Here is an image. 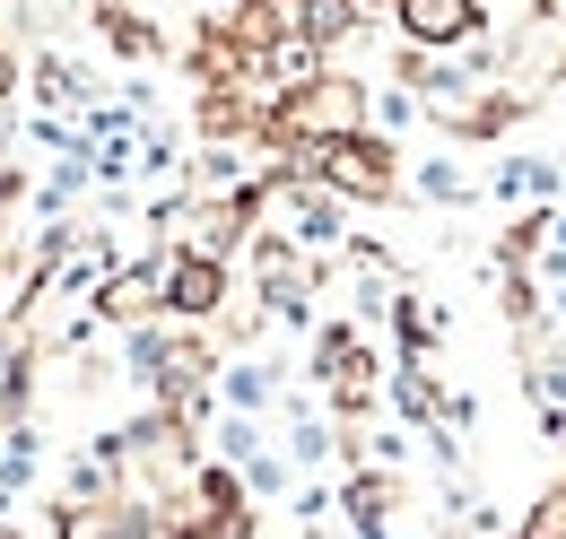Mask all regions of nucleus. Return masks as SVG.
Instances as JSON below:
<instances>
[{
  "label": "nucleus",
  "instance_id": "15",
  "mask_svg": "<svg viewBox=\"0 0 566 539\" xmlns=\"http://www.w3.org/2000/svg\"><path fill=\"white\" fill-rule=\"evenodd\" d=\"M235 471H244V496H287V462H280V453H262V444H253Z\"/></svg>",
  "mask_w": 566,
  "mask_h": 539
},
{
  "label": "nucleus",
  "instance_id": "4",
  "mask_svg": "<svg viewBox=\"0 0 566 539\" xmlns=\"http://www.w3.org/2000/svg\"><path fill=\"white\" fill-rule=\"evenodd\" d=\"M384 9H392V27H401L410 53H471L480 27H489L480 0H384Z\"/></svg>",
  "mask_w": 566,
  "mask_h": 539
},
{
  "label": "nucleus",
  "instance_id": "5",
  "mask_svg": "<svg viewBox=\"0 0 566 539\" xmlns=\"http://www.w3.org/2000/svg\"><path fill=\"white\" fill-rule=\"evenodd\" d=\"M87 314L96 323H157V262H123V270H105L96 287H87Z\"/></svg>",
  "mask_w": 566,
  "mask_h": 539
},
{
  "label": "nucleus",
  "instance_id": "9",
  "mask_svg": "<svg viewBox=\"0 0 566 539\" xmlns=\"http://www.w3.org/2000/svg\"><path fill=\"white\" fill-rule=\"evenodd\" d=\"M349 522H357V539H392V471H366L357 462V478H349Z\"/></svg>",
  "mask_w": 566,
  "mask_h": 539
},
{
  "label": "nucleus",
  "instance_id": "8",
  "mask_svg": "<svg viewBox=\"0 0 566 539\" xmlns=\"http://www.w3.org/2000/svg\"><path fill=\"white\" fill-rule=\"evenodd\" d=\"M287 18H296V35H305L314 53H332V44H349V35H357L366 0H287Z\"/></svg>",
  "mask_w": 566,
  "mask_h": 539
},
{
  "label": "nucleus",
  "instance_id": "3",
  "mask_svg": "<svg viewBox=\"0 0 566 539\" xmlns=\"http://www.w3.org/2000/svg\"><path fill=\"white\" fill-rule=\"evenodd\" d=\"M314 383L332 392V409H340V418H366V409H375V392H384V366H375L366 331H349V323L314 331Z\"/></svg>",
  "mask_w": 566,
  "mask_h": 539
},
{
  "label": "nucleus",
  "instance_id": "13",
  "mask_svg": "<svg viewBox=\"0 0 566 539\" xmlns=\"http://www.w3.org/2000/svg\"><path fill=\"white\" fill-rule=\"evenodd\" d=\"M392 323H401V348H410V357H427V348H436V331H444L427 296H392Z\"/></svg>",
  "mask_w": 566,
  "mask_h": 539
},
{
  "label": "nucleus",
  "instance_id": "12",
  "mask_svg": "<svg viewBox=\"0 0 566 539\" xmlns=\"http://www.w3.org/2000/svg\"><path fill=\"white\" fill-rule=\"evenodd\" d=\"M218 401L253 418V409H271V401H280V374H271V366H218Z\"/></svg>",
  "mask_w": 566,
  "mask_h": 539
},
{
  "label": "nucleus",
  "instance_id": "6",
  "mask_svg": "<svg viewBox=\"0 0 566 539\" xmlns=\"http://www.w3.org/2000/svg\"><path fill=\"white\" fill-rule=\"evenodd\" d=\"M218 27H227V44H235L244 62H271L287 35H296L287 0H227V9H218Z\"/></svg>",
  "mask_w": 566,
  "mask_h": 539
},
{
  "label": "nucleus",
  "instance_id": "16",
  "mask_svg": "<svg viewBox=\"0 0 566 539\" xmlns=\"http://www.w3.org/2000/svg\"><path fill=\"white\" fill-rule=\"evenodd\" d=\"M419 183H427V192H436V201H462V192H471V183H462V166H427Z\"/></svg>",
  "mask_w": 566,
  "mask_h": 539
},
{
  "label": "nucleus",
  "instance_id": "19",
  "mask_svg": "<svg viewBox=\"0 0 566 539\" xmlns=\"http://www.w3.org/2000/svg\"><path fill=\"white\" fill-rule=\"evenodd\" d=\"M0 314H9V262H0Z\"/></svg>",
  "mask_w": 566,
  "mask_h": 539
},
{
  "label": "nucleus",
  "instance_id": "1",
  "mask_svg": "<svg viewBox=\"0 0 566 539\" xmlns=\"http://www.w3.org/2000/svg\"><path fill=\"white\" fill-rule=\"evenodd\" d=\"M280 166L305 175V183H323V192H340V201H375V209L401 201V183H410V175H401V148L375 131V123H366V131H340V139H305V148H287Z\"/></svg>",
  "mask_w": 566,
  "mask_h": 539
},
{
  "label": "nucleus",
  "instance_id": "2",
  "mask_svg": "<svg viewBox=\"0 0 566 539\" xmlns=\"http://www.w3.org/2000/svg\"><path fill=\"white\" fill-rule=\"evenodd\" d=\"M227 296H235V270L218 262V253H192V244L157 253V314L166 323H218Z\"/></svg>",
  "mask_w": 566,
  "mask_h": 539
},
{
  "label": "nucleus",
  "instance_id": "14",
  "mask_svg": "<svg viewBox=\"0 0 566 539\" xmlns=\"http://www.w3.org/2000/svg\"><path fill=\"white\" fill-rule=\"evenodd\" d=\"M514 539H566V478H549V487L532 496V514H523Z\"/></svg>",
  "mask_w": 566,
  "mask_h": 539
},
{
  "label": "nucleus",
  "instance_id": "17",
  "mask_svg": "<svg viewBox=\"0 0 566 539\" xmlns=\"http://www.w3.org/2000/svg\"><path fill=\"white\" fill-rule=\"evenodd\" d=\"M9 96H18V53L0 44V114H9Z\"/></svg>",
  "mask_w": 566,
  "mask_h": 539
},
{
  "label": "nucleus",
  "instance_id": "21",
  "mask_svg": "<svg viewBox=\"0 0 566 539\" xmlns=\"http://www.w3.org/2000/svg\"><path fill=\"white\" fill-rule=\"evenodd\" d=\"M0 131H9V114H0Z\"/></svg>",
  "mask_w": 566,
  "mask_h": 539
},
{
  "label": "nucleus",
  "instance_id": "7",
  "mask_svg": "<svg viewBox=\"0 0 566 539\" xmlns=\"http://www.w3.org/2000/svg\"><path fill=\"white\" fill-rule=\"evenodd\" d=\"M87 18H96V35H105V44L123 53V62H157V53H166V35L148 27L132 0H87Z\"/></svg>",
  "mask_w": 566,
  "mask_h": 539
},
{
  "label": "nucleus",
  "instance_id": "20",
  "mask_svg": "<svg viewBox=\"0 0 566 539\" xmlns=\"http://www.w3.org/2000/svg\"><path fill=\"white\" fill-rule=\"evenodd\" d=\"M0 539H27V531H18V522H9V514H0Z\"/></svg>",
  "mask_w": 566,
  "mask_h": 539
},
{
  "label": "nucleus",
  "instance_id": "11",
  "mask_svg": "<svg viewBox=\"0 0 566 539\" xmlns=\"http://www.w3.org/2000/svg\"><path fill=\"white\" fill-rule=\"evenodd\" d=\"M35 105H44V114H71V105H87V70L62 62V53H44V62H35Z\"/></svg>",
  "mask_w": 566,
  "mask_h": 539
},
{
  "label": "nucleus",
  "instance_id": "10",
  "mask_svg": "<svg viewBox=\"0 0 566 539\" xmlns=\"http://www.w3.org/2000/svg\"><path fill=\"white\" fill-rule=\"evenodd\" d=\"M392 401H401V418H419V426H444V392H436V374H427L419 357L392 366Z\"/></svg>",
  "mask_w": 566,
  "mask_h": 539
},
{
  "label": "nucleus",
  "instance_id": "18",
  "mask_svg": "<svg viewBox=\"0 0 566 539\" xmlns=\"http://www.w3.org/2000/svg\"><path fill=\"white\" fill-rule=\"evenodd\" d=\"M549 444H558V453H566V409H549Z\"/></svg>",
  "mask_w": 566,
  "mask_h": 539
}]
</instances>
